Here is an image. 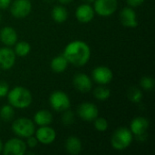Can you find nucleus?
<instances>
[{"instance_id": "obj_1", "label": "nucleus", "mask_w": 155, "mask_h": 155, "mask_svg": "<svg viewBox=\"0 0 155 155\" xmlns=\"http://www.w3.org/2000/svg\"><path fill=\"white\" fill-rule=\"evenodd\" d=\"M63 54L67 59L68 63L81 67L85 65L91 57V48L84 41L75 40L69 43L64 50Z\"/></svg>"}, {"instance_id": "obj_2", "label": "nucleus", "mask_w": 155, "mask_h": 155, "mask_svg": "<svg viewBox=\"0 0 155 155\" xmlns=\"http://www.w3.org/2000/svg\"><path fill=\"white\" fill-rule=\"evenodd\" d=\"M7 101L10 105L17 109H25L31 105L33 96L31 92L23 86H15L9 90L7 94Z\"/></svg>"}, {"instance_id": "obj_3", "label": "nucleus", "mask_w": 155, "mask_h": 155, "mask_svg": "<svg viewBox=\"0 0 155 155\" xmlns=\"http://www.w3.org/2000/svg\"><path fill=\"white\" fill-rule=\"evenodd\" d=\"M134 134L130 129L121 127L114 131L111 137V145L116 151H124L127 149L133 143Z\"/></svg>"}, {"instance_id": "obj_4", "label": "nucleus", "mask_w": 155, "mask_h": 155, "mask_svg": "<svg viewBox=\"0 0 155 155\" xmlns=\"http://www.w3.org/2000/svg\"><path fill=\"white\" fill-rule=\"evenodd\" d=\"M12 131L16 136L20 138H28L29 136L35 134V123L26 117L18 118L13 122Z\"/></svg>"}, {"instance_id": "obj_5", "label": "nucleus", "mask_w": 155, "mask_h": 155, "mask_svg": "<svg viewBox=\"0 0 155 155\" xmlns=\"http://www.w3.org/2000/svg\"><path fill=\"white\" fill-rule=\"evenodd\" d=\"M149 120L143 116H138L132 120L130 124V131L138 141H145L147 139V131L149 129Z\"/></svg>"}, {"instance_id": "obj_6", "label": "nucleus", "mask_w": 155, "mask_h": 155, "mask_svg": "<svg viewBox=\"0 0 155 155\" xmlns=\"http://www.w3.org/2000/svg\"><path fill=\"white\" fill-rule=\"evenodd\" d=\"M49 103L51 107L56 112H64L70 108L71 101L69 96L62 91H55L51 94L49 97Z\"/></svg>"}, {"instance_id": "obj_7", "label": "nucleus", "mask_w": 155, "mask_h": 155, "mask_svg": "<svg viewBox=\"0 0 155 155\" xmlns=\"http://www.w3.org/2000/svg\"><path fill=\"white\" fill-rule=\"evenodd\" d=\"M118 7L117 0H94V10L101 16H110Z\"/></svg>"}, {"instance_id": "obj_8", "label": "nucleus", "mask_w": 155, "mask_h": 155, "mask_svg": "<svg viewBox=\"0 0 155 155\" xmlns=\"http://www.w3.org/2000/svg\"><path fill=\"white\" fill-rule=\"evenodd\" d=\"M25 143L19 138L9 139L3 146L4 155H23L26 153Z\"/></svg>"}, {"instance_id": "obj_9", "label": "nucleus", "mask_w": 155, "mask_h": 155, "mask_svg": "<svg viewBox=\"0 0 155 155\" xmlns=\"http://www.w3.org/2000/svg\"><path fill=\"white\" fill-rule=\"evenodd\" d=\"M32 10V3L30 0H15L11 4L10 12L12 15L17 19L26 17Z\"/></svg>"}, {"instance_id": "obj_10", "label": "nucleus", "mask_w": 155, "mask_h": 155, "mask_svg": "<svg viewBox=\"0 0 155 155\" xmlns=\"http://www.w3.org/2000/svg\"><path fill=\"white\" fill-rule=\"evenodd\" d=\"M77 114L83 121L93 122L95 118L98 117L99 110L94 104L85 102L78 106Z\"/></svg>"}, {"instance_id": "obj_11", "label": "nucleus", "mask_w": 155, "mask_h": 155, "mask_svg": "<svg viewBox=\"0 0 155 155\" xmlns=\"http://www.w3.org/2000/svg\"><path fill=\"white\" fill-rule=\"evenodd\" d=\"M92 77L95 83L100 85H106L110 84L114 78V74L112 70L104 65H100L95 67L92 72Z\"/></svg>"}, {"instance_id": "obj_12", "label": "nucleus", "mask_w": 155, "mask_h": 155, "mask_svg": "<svg viewBox=\"0 0 155 155\" xmlns=\"http://www.w3.org/2000/svg\"><path fill=\"white\" fill-rule=\"evenodd\" d=\"M35 134L38 143L45 145L53 143L56 138V132L48 125L40 126L36 131H35Z\"/></svg>"}, {"instance_id": "obj_13", "label": "nucleus", "mask_w": 155, "mask_h": 155, "mask_svg": "<svg viewBox=\"0 0 155 155\" xmlns=\"http://www.w3.org/2000/svg\"><path fill=\"white\" fill-rule=\"evenodd\" d=\"M120 21L124 27L135 28L138 26L137 15L133 7H124L120 12Z\"/></svg>"}, {"instance_id": "obj_14", "label": "nucleus", "mask_w": 155, "mask_h": 155, "mask_svg": "<svg viewBox=\"0 0 155 155\" xmlns=\"http://www.w3.org/2000/svg\"><path fill=\"white\" fill-rule=\"evenodd\" d=\"M73 84L74 88L83 94H86L91 91L93 84L91 78L84 73L76 74L73 78Z\"/></svg>"}, {"instance_id": "obj_15", "label": "nucleus", "mask_w": 155, "mask_h": 155, "mask_svg": "<svg viewBox=\"0 0 155 155\" xmlns=\"http://www.w3.org/2000/svg\"><path fill=\"white\" fill-rule=\"evenodd\" d=\"M94 7L90 4H82L80 5L75 11L76 19L83 24H87L91 22L94 17Z\"/></svg>"}, {"instance_id": "obj_16", "label": "nucleus", "mask_w": 155, "mask_h": 155, "mask_svg": "<svg viewBox=\"0 0 155 155\" xmlns=\"http://www.w3.org/2000/svg\"><path fill=\"white\" fill-rule=\"evenodd\" d=\"M15 54L10 47L0 48V68L3 70L11 69L15 63Z\"/></svg>"}, {"instance_id": "obj_17", "label": "nucleus", "mask_w": 155, "mask_h": 155, "mask_svg": "<svg viewBox=\"0 0 155 155\" xmlns=\"http://www.w3.org/2000/svg\"><path fill=\"white\" fill-rule=\"evenodd\" d=\"M16 31L11 26H5L0 31V41L6 46H13L17 42Z\"/></svg>"}, {"instance_id": "obj_18", "label": "nucleus", "mask_w": 155, "mask_h": 155, "mask_svg": "<svg viewBox=\"0 0 155 155\" xmlns=\"http://www.w3.org/2000/svg\"><path fill=\"white\" fill-rule=\"evenodd\" d=\"M64 148L66 152L71 155H77L82 152V142L76 136H70L66 139Z\"/></svg>"}, {"instance_id": "obj_19", "label": "nucleus", "mask_w": 155, "mask_h": 155, "mask_svg": "<svg viewBox=\"0 0 155 155\" xmlns=\"http://www.w3.org/2000/svg\"><path fill=\"white\" fill-rule=\"evenodd\" d=\"M53 122V114L45 109L37 111L34 115V123L38 126H45L51 124Z\"/></svg>"}, {"instance_id": "obj_20", "label": "nucleus", "mask_w": 155, "mask_h": 155, "mask_svg": "<svg viewBox=\"0 0 155 155\" xmlns=\"http://www.w3.org/2000/svg\"><path fill=\"white\" fill-rule=\"evenodd\" d=\"M68 64L69 63H68L67 59L64 57V55L60 54V55H57V56H55L54 58L52 59L50 66H51V69L54 73L60 74V73H63V72H64L66 70V68L68 66Z\"/></svg>"}, {"instance_id": "obj_21", "label": "nucleus", "mask_w": 155, "mask_h": 155, "mask_svg": "<svg viewBox=\"0 0 155 155\" xmlns=\"http://www.w3.org/2000/svg\"><path fill=\"white\" fill-rule=\"evenodd\" d=\"M51 15L56 23H64L68 18V12L64 6L56 5L52 9Z\"/></svg>"}, {"instance_id": "obj_22", "label": "nucleus", "mask_w": 155, "mask_h": 155, "mask_svg": "<svg viewBox=\"0 0 155 155\" xmlns=\"http://www.w3.org/2000/svg\"><path fill=\"white\" fill-rule=\"evenodd\" d=\"M15 55L20 57H25L28 55V54L31 52V45L29 43L25 41H20L16 42L15 45V50H14Z\"/></svg>"}, {"instance_id": "obj_23", "label": "nucleus", "mask_w": 155, "mask_h": 155, "mask_svg": "<svg viewBox=\"0 0 155 155\" xmlns=\"http://www.w3.org/2000/svg\"><path fill=\"white\" fill-rule=\"evenodd\" d=\"M15 116V110L14 107L10 104L3 105L0 108V118L4 122H10L14 119Z\"/></svg>"}, {"instance_id": "obj_24", "label": "nucleus", "mask_w": 155, "mask_h": 155, "mask_svg": "<svg viewBox=\"0 0 155 155\" xmlns=\"http://www.w3.org/2000/svg\"><path fill=\"white\" fill-rule=\"evenodd\" d=\"M94 96L99 101H105L111 96V90L105 85H100L94 90Z\"/></svg>"}, {"instance_id": "obj_25", "label": "nucleus", "mask_w": 155, "mask_h": 155, "mask_svg": "<svg viewBox=\"0 0 155 155\" xmlns=\"http://www.w3.org/2000/svg\"><path fill=\"white\" fill-rule=\"evenodd\" d=\"M127 97L132 103L138 104L143 99V92L138 87L135 86L130 87L127 91Z\"/></svg>"}, {"instance_id": "obj_26", "label": "nucleus", "mask_w": 155, "mask_h": 155, "mask_svg": "<svg viewBox=\"0 0 155 155\" xmlns=\"http://www.w3.org/2000/svg\"><path fill=\"white\" fill-rule=\"evenodd\" d=\"M93 122H94V126L95 130H97L99 132H105L108 129L109 124L105 118L97 117Z\"/></svg>"}, {"instance_id": "obj_27", "label": "nucleus", "mask_w": 155, "mask_h": 155, "mask_svg": "<svg viewBox=\"0 0 155 155\" xmlns=\"http://www.w3.org/2000/svg\"><path fill=\"white\" fill-rule=\"evenodd\" d=\"M154 79L150 76H143L140 80V85L145 91H152L154 88Z\"/></svg>"}, {"instance_id": "obj_28", "label": "nucleus", "mask_w": 155, "mask_h": 155, "mask_svg": "<svg viewBox=\"0 0 155 155\" xmlns=\"http://www.w3.org/2000/svg\"><path fill=\"white\" fill-rule=\"evenodd\" d=\"M62 122L64 125L69 126L71 124H74V114L73 111H71L70 109H67L65 111H64L63 116H62Z\"/></svg>"}, {"instance_id": "obj_29", "label": "nucleus", "mask_w": 155, "mask_h": 155, "mask_svg": "<svg viewBox=\"0 0 155 155\" xmlns=\"http://www.w3.org/2000/svg\"><path fill=\"white\" fill-rule=\"evenodd\" d=\"M27 140H26V143H25V144H26V146L27 147H29L30 149H34V148H35L36 146H37V144H38V141H37V139L35 138V136H29L28 138H26Z\"/></svg>"}, {"instance_id": "obj_30", "label": "nucleus", "mask_w": 155, "mask_h": 155, "mask_svg": "<svg viewBox=\"0 0 155 155\" xmlns=\"http://www.w3.org/2000/svg\"><path fill=\"white\" fill-rule=\"evenodd\" d=\"M9 91V85L5 82H0V99L6 96Z\"/></svg>"}, {"instance_id": "obj_31", "label": "nucleus", "mask_w": 155, "mask_h": 155, "mask_svg": "<svg viewBox=\"0 0 155 155\" xmlns=\"http://www.w3.org/2000/svg\"><path fill=\"white\" fill-rule=\"evenodd\" d=\"M145 0H126L127 4L129 5V6L131 7H137L140 6L141 5L143 4Z\"/></svg>"}, {"instance_id": "obj_32", "label": "nucleus", "mask_w": 155, "mask_h": 155, "mask_svg": "<svg viewBox=\"0 0 155 155\" xmlns=\"http://www.w3.org/2000/svg\"><path fill=\"white\" fill-rule=\"evenodd\" d=\"M11 0H0V9H6L9 7Z\"/></svg>"}, {"instance_id": "obj_33", "label": "nucleus", "mask_w": 155, "mask_h": 155, "mask_svg": "<svg viewBox=\"0 0 155 155\" xmlns=\"http://www.w3.org/2000/svg\"><path fill=\"white\" fill-rule=\"evenodd\" d=\"M73 0H58L59 3H61L62 5H68L72 2Z\"/></svg>"}, {"instance_id": "obj_34", "label": "nucleus", "mask_w": 155, "mask_h": 155, "mask_svg": "<svg viewBox=\"0 0 155 155\" xmlns=\"http://www.w3.org/2000/svg\"><path fill=\"white\" fill-rule=\"evenodd\" d=\"M85 4H91V3H94V0H83Z\"/></svg>"}, {"instance_id": "obj_35", "label": "nucleus", "mask_w": 155, "mask_h": 155, "mask_svg": "<svg viewBox=\"0 0 155 155\" xmlns=\"http://www.w3.org/2000/svg\"><path fill=\"white\" fill-rule=\"evenodd\" d=\"M2 151H3V143H2V141L0 139V153H2Z\"/></svg>"}, {"instance_id": "obj_36", "label": "nucleus", "mask_w": 155, "mask_h": 155, "mask_svg": "<svg viewBox=\"0 0 155 155\" xmlns=\"http://www.w3.org/2000/svg\"><path fill=\"white\" fill-rule=\"evenodd\" d=\"M2 21V15H1V14H0V22Z\"/></svg>"}]
</instances>
